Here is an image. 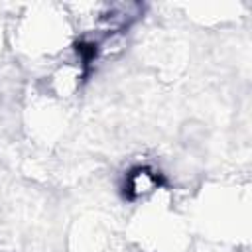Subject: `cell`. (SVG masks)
Masks as SVG:
<instances>
[{
	"mask_svg": "<svg viewBox=\"0 0 252 252\" xmlns=\"http://www.w3.org/2000/svg\"><path fill=\"white\" fill-rule=\"evenodd\" d=\"M159 173L148 165L132 167L124 177V193L130 201H142L159 189Z\"/></svg>",
	"mask_w": 252,
	"mask_h": 252,
	"instance_id": "obj_1",
	"label": "cell"
}]
</instances>
